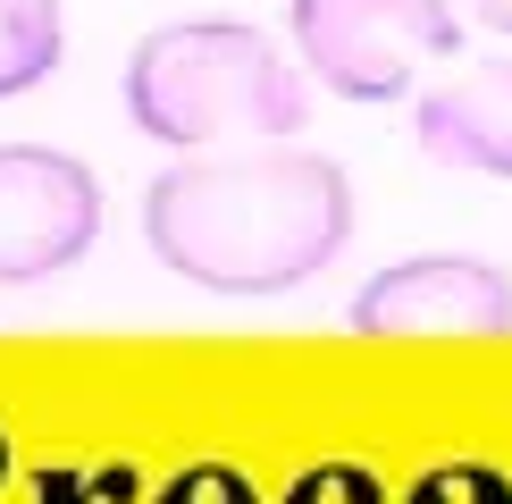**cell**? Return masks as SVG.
<instances>
[{"label": "cell", "mask_w": 512, "mask_h": 504, "mask_svg": "<svg viewBox=\"0 0 512 504\" xmlns=\"http://www.w3.org/2000/svg\"><path fill=\"white\" fill-rule=\"evenodd\" d=\"M68 51V26H59V0H0V101L34 93L42 76Z\"/></svg>", "instance_id": "cell-7"}, {"label": "cell", "mask_w": 512, "mask_h": 504, "mask_svg": "<svg viewBox=\"0 0 512 504\" xmlns=\"http://www.w3.org/2000/svg\"><path fill=\"white\" fill-rule=\"evenodd\" d=\"M412 135L437 168H471V177L512 185V59H479V68L445 76L437 93H420Z\"/></svg>", "instance_id": "cell-6"}, {"label": "cell", "mask_w": 512, "mask_h": 504, "mask_svg": "<svg viewBox=\"0 0 512 504\" xmlns=\"http://www.w3.org/2000/svg\"><path fill=\"white\" fill-rule=\"evenodd\" d=\"M101 236V177L51 143H0V286H42Z\"/></svg>", "instance_id": "cell-4"}, {"label": "cell", "mask_w": 512, "mask_h": 504, "mask_svg": "<svg viewBox=\"0 0 512 504\" xmlns=\"http://www.w3.org/2000/svg\"><path fill=\"white\" fill-rule=\"evenodd\" d=\"M160 504H261V496H252V479H244V471H219V462H202V471H177V479H168Z\"/></svg>", "instance_id": "cell-9"}, {"label": "cell", "mask_w": 512, "mask_h": 504, "mask_svg": "<svg viewBox=\"0 0 512 504\" xmlns=\"http://www.w3.org/2000/svg\"><path fill=\"white\" fill-rule=\"evenodd\" d=\"M286 504H387V496H378V479H370V471H345V462H328V471H303V479H294Z\"/></svg>", "instance_id": "cell-8"}, {"label": "cell", "mask_w": 512, "mask_h": 504, "mask_svg": "<svg viewBox=\"0 0 512 504\" xmlns=\"http://www.w3.org/2000/svg\"><path fill=\"white\" fill-rule=\"evenodd\" d=\"M294 51L345 101H403L412 68L462 51V17L445 0H294Z\"/></svg>", "instance_id": "cell-3"}, {"label": "cell", "mask_w": 512, "mask_h": 504, "mask_svg": "<svg viewBox=\"0 0 512 504\" xmlns=\"http://www.w3.org/2000/svg\"><path fill=\"white\" fill-rule=\"evenodd\" d=\"M353 236V177L319 152H194L143 185V244L210 294L311 286Z\"/></svg>", "instance_id": "cell-1"}, {"label": "cell", "mask_w": 512, "mask_h": 504, "mask_svg": "<svg viewBox=\"0 0 512 504\" xmlns=\"http://www.w3.org/2000/svg\"><path fill=\"white\" fill-rule=\"evenodd\" d=\"M353 336H504L512 328V278L471 252H420L378 269L353 294Z\"/></svg>", "instance_id": "cell-5"}, {"label": "cell", "mask_w": 512, "mask_h": 504, "mask_svg": "<svg viewBox=\"0 0 512 504\" xmlns=\"http://www.w3.org/2000/svg\"><path fill=\"white\" fill-rule=\"evenodd\" d=\"M462 17H479L487 34H512V0H462Z\"/></svg>", "instance_id": "cell-10"}, {"label": "cell", "mask_w": 512, "mask_h": 504, "mask_svg": "<svg viewBox=\"0 0 512 504\" xmlns=\"http://www.w3.org/2000/svg\"><path fill=\"white\" fill-rule=\"evenodd\" d=\"M126 118L168 152H219V143H286L311 118L294 59L236 17H185L135 42L126 59Z\"/></svg>", "instance_id": "cell-2"}]
</instances>
